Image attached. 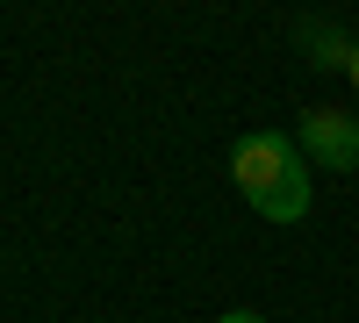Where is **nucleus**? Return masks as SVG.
<instances>
[{
	"mask_svg": "<svg viewBox=\"0 0 359 323\" xmlns=\"http://www.w3.org/2000/svg\"><path fill=\"white\" fill-rule=\"evenodd\" d=\"M230 180L266 223H302L309 216V158L287 130H245L230 151Z\"/></svg>",
	"mask_w": 359,
	"mask_h": 323,
	"instance_id": "obj_1",
	"label": "nucleus"
},
{
	"mask_svg": "<svg viewBox=\"0 0 359 323\" xmlns=\"http://www.w3.org/2000/svg\"><path fill=\"white\" fill-rule=\"evenodd\" d=\"M294 144H302V158H309L316 172H359V115L309 108L302 130H294Z\"/></svg>",
	"mask_w": 359,
	"mask_h": 323,
	"instance_id": "obj_2",
	"label": "nucleus"
},
{
	"mask_svg": "<svg viewBox=\"0 0 359 323\" xmlns=\"http://www.w3.org/2000/svg\"><path fill=\"white\" fill-rule=\"evenodd\" d=\"M302 50H309L316 72H352V43L338 36L331 22H302Z\"/></svg>",
	"mask_w": 359,
	"mask_h": 323,
	"instance_id": "obj_3",
	"label": "nucleus"
},
{
	"mask_svg": "<svg viewBox=\"0 0 359 323\" xmlns=\"http://www.w3.org/2000/svg\"><path fill=\"white\" fill-rule=\"evenodd\" d=\"M216 323H266V316H259V309H223Z\"/></svg>",
	"mask_w": 359,
	"mask_h": 323,
	"instance_id": "obj_4",
	"label": "nucleus"
},
{
	"mask_svg": "<svg viewBox=\"0 0 359 323\" xmlns=\"http://www.w3.org/2000/svg\"><path fill=\"white\" fill-rule=\"evenodd\" d=\"M345 79H352V86H359V43H352V72H345Z\"/></svg>",
	"mask_w": 359,
	"mask_h": 323,
	"instance_id": "obj_5",
	"label": "nucleus"
}]
</instances>
